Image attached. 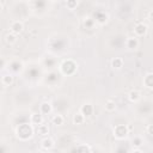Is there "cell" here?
Masks as SVG:
<instances>
[{
    "label": "cell",
    "mask_w": 153,
    "mask_h": 153,
    "mask_svg": "<svg viewBox=\"0 0 153 153\" xmlns=\"http://www.w3.org/2000/svg\"><path fill=\"white\" fill-rule=\"evenodd\" d=\"M108 20V14L104 13V12H97L96 13V18H94V22L98 23V24H104L106 23Z\"/></svg>",
    "instance_id": "17"
},
{
    "label": "cell",
    "mask_w": 153,
    "mask_h": 153,
    "mask_svg": "<svg viewBox=\"0 0 153 153\" xmlns=\"http://www.w3.org/2000/svg\"><path fill=\"white\" fill-rule=\"evenodd\" d=\"M43 122H44V118H43V115H42L41 112H33V114H31L30 123H31L32 126L38 127V126L43 124Z\"/></svg>",
    "instance_id": "8"
},
{
    "label": "cell",
    "mask_w": 153,
    "mask_h": 153,
    "mask_svg": "<svg viewBox=\"0 0 153 153\" xmlns=\"http://www.w3.org/2000/svg\"><path fill=\"white\" fill-rule=\"evenodd\" d=\"M79 111L85 116V118H87V117H90V116L93 115L94 108H93V105H92L91 103H84V104L80 106V110H79Z\"/></svg>",
    "instance_id": "7"
},
{
    "label": "cell",
    "mask_w": 153,
    "mask_h": 153,
    "mask_svg": "<svg viewBox=\"0 0 153 153\" xmlns=\"http://www.w3.org/2000/svg\"><path fill=\"white\" fill-rule=\"evenodd\" d=\"M105 110L109 111V112H112L116 110V103L112 100V99H108L105 102Z\"/></svg>",
    "instance_id": "23"
},
{
    "label": "cell",
    "mask_w": 153,
    "mask_h": 153,
    "mask_svg": "<svg viewBox=\"0 0 153 153\" xmlns=\"http://www.w3.org/2000/svg\"><path fill=\"white\" fill-rule=\"evenodd\" d=\"M54 146H55V142H54V140H53L50 136H45V137L42 139V141H41V147H42L43 149H45V151H49V149L54 148Z\"/></svg>",
    "instance_id": "9"
},
{
    "label": "cell",
    "mask_w": 153,
    "mask_h": 153,
    "mask_svg": "<svg viewBox=\"0 0 153 153\" xmlns=\"http://www.w3.org/2000/svg\"><path fill=\"white\" fill-rule=\"evenodd\" d=\"M94 23H96V22H94V19H92L91 17H87V18H84V25H85L86 27H92Z\"/></svg>",
    "instance_id": "25"
},
{
    "label": "cell",
    "mask_w": 153,
    "mask_h": 153,
    "mask_svg": "<svg viewBox=\"0 0 153 153\" xmlns=\"http://www.w3.org/2000/svg\"><path fill=\"white\" fill-rule=\"evenodd\" d=\"M50 129H49V126L48 124H41L38 127H36V133L41 136H48Z\"/></svg>",
    "instance_id": "15"
},
{
    "label": "cell",
    "mask_w": 153,
    "mask_h": 153,
    "mask_svg": "<svg viewBox=\"0 0 153 153\" xmlns=\"http://www.w3.org/2000/svg\"><path fill=\"white\" fill-rule=\"evenodd\" d=\"M53 111V106L49 102H42L41 105H39V111L42 115H50Z\"/></svg>",
    "instance_id": "10"
},
{
    "label": "cell",
    "mask_w": 153,
    "mask_h": 153,
    "mask_svg": "<svg viewBox=\"0 0 153 153\" xmlns=\"http://www.w3.org/2000/svg\"><path fill=\"white\" fill-rule=\"evenodd\" d=\"M13 81H14V75L11 74V73L5 74V75L1 76V84L4 86H11L13 84Z\"/></svg>",
    "instance_id": "12"
},
{
    "label": "cell",
    "mask_w": 153,
    "mask_h": 153,
    "mask_svg": "<svg viewBox=\"0 0 153 153\" xmlns=\"http://www.w3.org/2000/svg\"><path fill=\"white\" fill-rule=\"evenodd\" d=\"M129 131H130V129H129V127L127 124H117L112 129V135L117 140H123V139H126L128 136Z\"/></svg>",
    "instance_id": "3"
},
{
    "label": "cell",
    "mask_w": 153,
    "mask_h": 153,
    "mask_svg": "<svg viewBox=\"0 0 153 153\" xmlns=\"http://www.w3.org/2000/svg\"><path fill=\"white\" fill-rule=\"evenodd\" d=\"M32 135H33V127L31 123H22L16 128V136L22 141H26L31 139Z\"/></svg>",
    "instance_id": "1"
},
{
    "label": "cell",
    "mask_w": 153,
    "mask_h": 153,
    "mask_svg": "<svg viewBox=\"0 0 153 153\" xmlns=\"http://www.w3.org/2000/svg\"><path fill=\"white\" fill-rule=\"evenodd\" d=\"M63 122H65V118H63V116L61 114H56V115H54L51 117V123L55 124V126H62Z\"/></svg>",
    "instance_id": "19"
},
{
    "label": "cell",
    "mask_w": 153,
    "mask_h": 153,
    "mask_svg": "<svg viewBox=\"0 0 153 153\" xmlns=\"http://www.w3.org/2000/svg\"><path fill=\"white\" fill-rule=\"evenodd\" d=\"M143 86L147 88H153V73H147L142 79Z\"/></svg>",
    "instance_id": "13"
},
{
    "label": "cell",
    "mask_w": 153,
    "mask_h": 153,
    "mask_svg": "<svg viewBox=\"0 0 153 153\" xmlns=\"http://www.w3.org/2000/svg\"><path fill=\"white\" fill-rule=\"evenodd\" d=\"M139 45H140V41H139V38L136 36H129V37H127V39H126V47L129 50H135V49L139 48Z\"/></svg>",
    "instance_id": "5"
},
{
    "label": "cell",
    "mask_w": 153,
    "mask_h": 153,
    "mask_svg": "<svg viewBox=\"0 0 153 153\" xmlns=\"http://www.w3.org/2000/svg\"><path fill=\"white\" fill-rule=\"evenodd\" d=\"M111 67L114 68V69H121L122 67H123V59L122 57H114L112 60H111Z\"/></svg>",
    "instance_id": "16"
},
{
    "label": "cell",
    "mask_w": 153,
    "mask_h": 153,
    "mask_svg": "<svg viewBox=\"0 0 153 153\" xmlns=\"http://www.w3.org/2000/svg\"><path fill=\"white\" fill-rule=\"evenodd\" d=\"M147 31H148V26L145 23H137L134 26V36H136L137 38L145 36L147 33Z\"/></svg>",
    "instance_id": "4"
},
{
    "label": "cell",
    "mask_w": 153,
    "mask_h": 153,
    "mask_svg": "<svg viewBox=\"0 0 153 153\" xmlns=\"http://www.w3.org/2000/svg\"><path fill=\"white\" fill-rule=\"evenodd\" d=\"M76 152L78 153H91V147L86 143H81L76 146Z\"/></svg>",
    "instance_id": "22"
},
{
    "label": "cell",
    "mask_w": 153,
    "mask_h": 153,
    "mask_svg": "<svg viewBox=\"0 0 153 153\" xmlns=\"http://www.w3.org/2000/svg\"><path fill=\"white\" fill-rule=\"evenodd\" d=\"M128 99L131 102V103H137L140 99H141V92L139 90H131L129 93H128Z\"/></svg>",
    "instance_id": "11"
},
{
    "label": "cell",
    "mask_w": 153,
    "mask_h": 153,
    "mask_svg": "<svg viewBox=\"0 0 153 153\" xmlns=\"http://www.w3.org/2000/svg\"><path fill=\"white\" fill-rule=\"evenodd\" d=\"M146 131H147V134H149L151 136H153V123H151V124H148L146 127Z\"/></svg>",
    "instance_id": "26"
},
{
    "label": "cell",
    "mask_w": 153,
    "mask_h": 153,
    "mask_svg": "<svg viewBox=\"0 0 153 153\" xmlns=\"http://www.w3.org/2000/svg\"><path fill=\"white\" fill-rule=\"evenodd\" d=\"M131 145L134 148H140L142 145H143V140L141 136H134L131 139Z\"/></svg>",
    "instance_id": "21"
},
{
    "label": "cell",
    "mask_w": 153,
    "mask_h": 153,
    "mask_svg": "<svg viewBox=\"0 0 153 153\" xmlns=\"http://www.w3.org/2000/svg\"><path fill=\"white\" fill-rule=\"evenodd\" d=\"M131 153H142V151H141L140 148H134V149L131 151Z\"/></svg>",
    "instance_id": "27"
},
{
    "label": "cell",
    "mask_w": 153,
    "mask_h": 153,
    "mask_svg": "<svg viewBox=\"0 0 153 153\" xmlns=\"http://www.w3.org/2000/svg\"><path fill=\"white\" fill-rule=\"evenodd\" d=\"M5 42L7 43V44H14L16 42H17V35H14L13 32H8V33H6V36H5Z\"/></svg>",
    "instance_id": "20"
},
{
    "label": "cell",
    "mask_w": 153,
    "mask_h": 153,
    "mask_svg": "<svg viewBox=\"0 0 153 153\" xmlns=\"http://www.w3.org/2000/svg\"><path fill=\"white\" fill-rule=\"evenodd\" d=\"M23 30H24V24L20 20H13L10 24V31L13 32L14 35H19Z\"/></svg>",
    "instance_id": "6"
},
{
    "label": "cell",
    "mask_w": 153,
    "mask_h": 153,
    "mask_svg": "<svg viewBox=\"0 0 153 153\" xmlns=\"http://www.w3.org/2000/svg\"><path fill=\"white\" fill-rule=\"evenodd\" d=\"M8 68H10L12 72H20L22 68H23V63H22L20 61L16 60V61H12V62L8 65Z\"/></svg>",
    "instance_id": "18"
},
{
    "label": "cell",
    "mask_w": 153,
    "mask_h": 153,
    "mask_svg": "<svg viewBox=\"0 0 153 153\" xmlns=\"http://www.w3.org/2000/svg\"><path fill=\"white\" fill-rule=\"evenodd\" d=\"M78 1L76 0H68L67 2H66V7L68 8V10H75L76 8V6H78Z\"/></svg>",
    "instance_id": "24"
},
{
    "label": "cell",
    "mask_w": 153,
    "mask_h": 153,
    "mask_svg": "<svg viewBox=\"0 0 153 153\" xmlns=\"http://www.w3.org/2000/svg\"><path fill=\"white\" fill-rule=\"evenodd\" d=\"M72 121H73V124H75V126H80V124H82V123L85 122V116H84L80 111H78V112H75V114L73 115Z\"/></svg>",
    "instance_id": "14"
},
{
    "label": "cell",
    "mask_w": 153,
    "mask_h": 153,
    "mask_svg": "<svg viewBox=\"0 0 153 153\" xmlns=\"http://www.w3.org/2000/svg\"><path fill=\"white\" fill-rule=\"evenodd\" d=\"M78 69V65L75 61L71 60V59H67V60H63L60 65V71L62 74L65 75H72L76 72Z\"/></svg>",
    "instance_id": "2"
}]
</instances>
